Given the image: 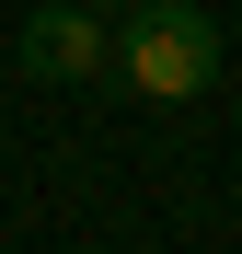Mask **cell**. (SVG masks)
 Returning <instances> with one entry per match:
<instances>
[{
	"instance_id": "3957f363",
	"label": "cell",
	"mask_w": 242,
	"mask_h": 254,
	"mask_svg": "<svg viewBox=\"0 0 242 254\" xmlns=\"http://www.w3.org/2000/svg\"><path fill=\"white\" fill-rule=\"evenodd\" d=\"M93 12H127V0H93Z\"/></svg>"
},
{
	"instance_id": "7a4b0ae2",
	"label": "cell",
	"mask_w": 242,
	"mask_h": 254,
	"mask_svg": "<svg viewBox=\"0 0 242 254\" xmlns=\"http://www.w3.org/2000/svg\"><path fill=\"white\" fill-rule=\"evenodd\" d=\"M23 69H35V81H104V69H115L104 12H93V0H47V12L23 23Z\"/></svg>"
},
{
	"instance_id": "6da1fadb",
	"label": "cell",
	"mask_w": 242,
	"mask_h": 254,
	"mask_svg": "<svg viewBox=\"0 0 242 254\" xmlns=\"http://www.w3.org/2000/svg\"><path fill=\"white\" fill-rule=\"evenodd\" d=\"M115 81L150 93V104H196V93L219 81V12H208V0H127Z\"/></svg>"
}]
</instances>
